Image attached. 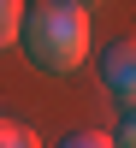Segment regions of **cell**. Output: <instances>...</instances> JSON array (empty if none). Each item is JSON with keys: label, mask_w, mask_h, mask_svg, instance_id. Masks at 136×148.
I'll use <instances>...</instances> for the list:
<instances>
[{"label": "cell", "mask_w": 136, "mask_h": 148, "mask_svg": "<svg viewBox=\"0 0 136 148\" xmlns=\"http://www.w3.org/2000/svg\"><path fill=\"white\" fill-rule=\"evenodd\" d=\"M18 47L30 53L36 71H77L89 59V12L71 0H24V24H18Z\"/></svg>", "instance_id": "cell-1"}, {"label": "cell", "mask_w": 136, "mask_h": 148, "mask_svg": "<svg viewBox=\"0 0 136 148\" xmlns=\"http://www.w3.org/2000/svg\"><path fill=\"white\" fill-rule=\"evenodd\" d=\"M71 6H83V0H71Z\"/></svg>", "instance_id": "cell-7"}, {"label": "cell", "mask_w": 136, "mask_h": 148, "mask_svg": "<svg viewBox=\"0 0 136 148\" xmlns=\"http://www.w3.org/2000/svg\"><path fill=\"white\" fill-rule=\"evenodd\" d=\"M18 24H24V0H0V53L18 42Z\"/></svg>", "instance_id": "cell-3"}, {"label": "cell", "mask_w": 136, "mask_h": 148, "mask_svg": "<svg viewBox=\"0 0 136 148\" xmlns=\"http://www.w3.org/2000/svg\"><path fill=\"white\" fill-rule=\"evenodd\" d=\"M113 148H136V113L118 119V130H113Z\"/></svg>", "instance_id": "cell-6"}, {"label": "cell", "mask_w": 136, "mask_h": 148, "mask_svg": "<svg viewBox=\"0 0 136 148\" xmlns=\"http://www.w3.org/2000/svg\"><path fill=\"white\" fill-rule=\"evenodd\" d=\"M0 148H42V142H36V130H30V125H12V119H0Z\"/></svg>", "instance_id": "cell-4"}, {"label": "cell", "mask_w": 136, "mask_h": 148, "mask_svg": "<svg viewBox=\"0 0 136 148\" xmlns=\"http://www.w3.org/2000/svg\"><path fill=\"white\" fill-rule=\"evenodd\" d=\"M101 83L113 89V101L124 107V113H136V36L101 47Z\"/></svg>", "instance_id": "cell-2"}, {"label": "cell", "mask_w": 136, "mask_h": 148, "mask_svg": "<svg viewBox=\"0 0 136 148\" xmlns=\"http://www.w3.org/2000/svg\"><path fill=\"white\" fill-rule=\"evenodd\" d=\"M59 148H113V136H101V130H71Z\"/></svg>", "instance_id": "cell-5"}]
</instances>
